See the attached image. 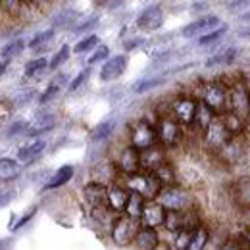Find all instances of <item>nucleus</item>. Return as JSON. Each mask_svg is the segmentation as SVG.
I'll return each mask as SVG.
<instances>
[{
    "instance_id": "f257e3e1",
    "label": "nucleus",
    "mask_w": 250,
    "mask_h": 250,
    "mask_svg": "<svg viewBox=\"0 0 250 250\" xmlns=\"http://www.w3.org/2000/svg\"><path fill=\"white\" fill-rule=\"evenodd\" d=\"M125 187L133 192H139L141 196H145L146 200H152L156 198L160 188H162V183L156 177L154 171H137V173H131V175H125Z\"/></svg>"
},
{
    "instance_id": "f03ea898",
    "label": "nucleus",
    "mask_w": 250,
    "mask_h": 250,
    "mask_svg": "<svg viewBox=\"0 0 250 250\" xmlns=\"http://www.w3.org/2000/svg\"><path fill=\"white\" fill-rule=\"evenodd\" d=\"M158 143L164 148H175L183 141V125L179 124L171 114H164L158 118L156 124Z\"/></svg>"
},
{
    "instance_id": "7ed1b4c3",
    "label": "nucleus",
    "mask_w": 250,
    "mask_h": 250,
    "mask_svg": "<svg viewBox=\"0 0 250 250\" xmlns=\"http://www.w3.org/2000/svg\"><path fill=\"white\" fill-rule=\"evenodd\" d=\"M156 200L166 210H185V208L192 206V196L183 187H179L177 183L160 188Z\"/></svg>"
},
{
    "instance_id": "20e7f679",
    "label": "nucleus",
    "mask_w": 250,
    "mask_h": 250,
    "mask_svg": "<svg viewBox=\"0 0 250 250\" xmlns=\"http://www.w3.org/2000/svg\"><path fill=\"white\" fill-rule=\"evenodd\" d=\"M227 94H229V102H227V110L235 112L237 116L249 120L250 118V91L247 85L239 79L233 81L231 85H227Z\"/></svg>"
},
{
    "instance_id": "39448f33",
    "label": "nucleus",
    "mask_w": 250,
    "mask_h": 250,
    "mask_svg": "<svg viewBox=\"0 0 250 250\" xmlns=\"http://www.w3.org/2000/svg\"><path fill=\"white\" fill-rule=\"evenodd\" d=\"M139 227H141L139 219L131 218L127 214H118V218L114 219V223H112V239H114V243L120 245V247L131 245Z\"/></svg>"
},
{
    "instance_id": "423d86ee",
    "label": "nucleus",
    "mask_w": 250,
    "mask_h": 250,
    "mask_svg": "<svg viewBox=\"0 0 250 250\" xmlns=\"http://www.w3.org/2000/svg\"><path fill=\"white\" fill-rule=\"evenodd\" d=\"M158 143V133L156 127L152 124H148L146 120H139L131 125L129 129V145H133L139 150H145L152 145Z\"/></svg>"
},
{
    "instance_id": "0eeeda50",
    "label": "nucleus",
    "mask_w": 250,
    "mask_h": 250,
    "mask_svg": "<svg viewBox=\"0 0 250 250\" xmlns=\"http://www.w3.org/2000/svg\"><path fill=\"white\" fill-rule=\"evenodd\" d=\"M231 137H233V135L229 133V129L225 127L223 120H221L219 116H216L214 122L202 131L204 146H206L208 150H212V152H219V150L223 148V145H225Z\"/></svg>"
},
{
    "instance_id": "6e6552de",
    "label": "nucleus",
    "mask_w": 250,
    "mask_h": 250,
    "mask_svg": "<svg viewBox=\"0 0 250 250\" xmlns=\"http://www.w3.org/2000/svg\"><path fill=\"white\" fill-rule=\"evenodd\" d=\"M216 114H223L227 110L229 94H227V85L221 81H210L202 87V98Z\"/></svg>"
},
{
    "instance_id": "1a4fd4ad",
    "label": "nucleus",
    "mask_w": 250,
    "mask_h": 250,
    "mask_svg": "<svg viewBox=\"0 0 250 250\" xmlns=\"http://www.w3.org/2000/svg\"><path fill=\"white\" fill-rule=\"evenodd\" d=\"M194 110H196V100L190 96H177L171 102V116L183 125H192L194 122Z\"/></svg>"
},
{
    "instance_id": "9d476101",
    "label": "nucleus",
    "mask_w": 250,
    "mask_h": 250,
    "mask_svg": "<svg viewBox=\"0 0 250 250\" xmlns=\"http://www.w3.org/2000/svg\"><path fill=\"white\" fill-rule=\"evenodd\" d=\"M116 167L120 173L124 175H131V173H137L141 169V150L135 148L133 145H127L124 150L120 152V156L116 158Z\"/></svg>"
},
{
    "instance_id": "9b49d317",
    "label": "nucleus",
    "mask_w": 250,
    "mask_h": 250,
    "mask_svg": "<svg viewBox=\"0 0 250 250\" xmlns=\"http://www.w3.org/2000/svg\"><path fill=\"white\" fill-rule=\"evenodd\" d=\"M164 218H166V208L158 202L156 198L152 200H146L145 202V208H143V214H141V225H148V227H162L164 225Z\"/></svg>"
},
{
    "instance_id": "f8f14e48",
    "label": "nucleus",
    "mask_w": 250,
    "mask_h": 250,
    "mask_svg": "<svg viewBox=\"0 0 250 250\" xmlns=\"http://www.w3.org/2000/svg\"><path fill=\"white\" fill-rule=\"evenodd\" d=\"M129 194H131V190L125 185H118V183L108 185V200H106L108 210H112L114 214H124Z\"/></svg>"
},
{
    "instance_id": "ddd939ff",
    "label": "nucleus",
    "mask_w": 250,
    "mask_h": 250,
    "mask_svg": "<svg viewBox=\"0 0 250 250\" xmlns=\"http://www.w3.org/2000/svg\"><path fill=\"white\" fill-rule=\"evenodd\" d=\"M83 198L93 210L102 208L106 206V200H108V187L100 181H91L83 187Z\"/></svg>"
},
{
    "instance_id": "4468645a",
    "label": "nucleus",
    "mask_w": 250,
    "mask_h": 250,
    "mask_svg": "<svg viewBox=\"0 0 250 250\" xmlns=\"http://www.w3.org/2000/svg\"><path fill=\"white\" fill-rule=\"evenodd\" d=\"M164 162H166V148L160 143L141 150V169L145 171H154Z\"/></svg>"
},
{
    "instance_id": "2eb2a0df",
    "label": "nucleus",
    "mask_w": 250,
    "mask_h": 250,
    "mask_svg": "<svg viewBox=\"0 0 250 250\" xmlns=\"http://www.w3.org/2000/svg\"><path fill=\"white\" fill-rule=\"evenodd\" d=\"M162 23H164V12H162L160 6L146 8L137 20V27L143 29V31H156L162 27Z\"/></svg>"
},
{
    "instance_id": "dca6fc26",
    "label": "nucleus",
    "mask_w": 250,
    "mask_h": 250,
    "mask_svg": "<svg viewBox=\"0 0 250 250\" xmlns=\"http://www.w3.org/2000/svg\"><path fill=\"white\" fill-rule=\"evenodd\" d=\"M158 231L154 227H148V225H141L135 233V239H133V245L137 249H143V250H150V249H156L158 247Z\"/></svg>"
},
{
    "instance_id": "f3484780",
    "label": "nucleus",
    "mask_w": 250,
    "mask_h": 250,
    "mask_svg": "<svg viewBox=\"0 0 250 250\" xmlns=\"http://www.w3.org/2000/svg\"><path fill=\"white\" fill-rule=\"evenodd\" d=\"M219 25V18L218 16H206V18H200L192 23H188L187 27L183 29V37H196V35H202V33L214 31L216 27Z\"/></svg>"
},
{
    "instance_id": "a211bd4d",
    "label": "nucleus",
    "mask_w": 250,
    "mask_h": 250,
    "mask_svg": "<svg viewBox=\"0 0 250 250\" xmlns=\"http://www.w3.org/2000/svg\"><path fill=\"white\" fill-rule=\"evenodd\" d=\"M125 67H127V58L125 56H114V58H110L108 62L102 65L100 79L102 81H114V79L124 75Z\"/></svg>"
},
{
    "instance_id": "6ab92c4d",
    "label": "nucleus",
    "mask_w": 250,
    "mask_h": 250,
    "mask_svg": "<svg viewBox=\"0 0 250 250\" xmlns=\"http://www.w3.org/2000/svg\"><path fill=\"white\" fill-rule=\"evenodd\" d=\"M216 116H218V114H216L204 100H196V110H194V122H192V125L202 133L208 125L214 122Z\"/></svg>"
},
{
    "instance_id": "aec40b11",
    "label": "nucleus",
    "mask_w": 250,
    "mask_h": 250,
    "mask_svg": "<svg viewBox=\"0 0 250 250\" xmlns=\"http://www.w3.org/2000/svg\"><path fill=\"white\" fill-rule=\"evenodd\" d=\"M233 198L239 208L250 210V177H241L233 187Z\"/></svg>"
},
{
    "instance_id": "412c9836",
    "label": "nucleus",
    "mask_w": 250,
    "mask_h": 250,
    "mask_svg": "<svg viewBox=\"0 0 250 250\" xmlns=\"http://www.w3.org/2000/svg\"><path fill=\"white\" fill-rule=\"evenodd\" d=\"M56 120L52 114H46V116H39L37 120H33L31 124L27 125L25 129V135L29 137H37V135H42V133H48L50 129H54Z\"/></svg>"
},
{
    "instance_id": "4be33fe9",
    "label": "nucleus",
    "mask_w": 250,
    "mask_h": 250,
    "mask_svg": "<svg viewBox=\"0 0 250 250\" xmlns=\"http://www.w3.org/2000/svg\"><path fill=\"white\" fill-rule=\"evenodd\" d=\"M218 116L223 120V124H225V127L229 129V133H231L233 137L245 133V127H247V120H245V118L237 116V114L231 112V110H225L223 114H218Z\"/></svg>"
},
{
    "instance_id": "5701e85b",
    "label": "nucleus",
    "mask_w": 250,
    "mask_h": 250,
    "mask_svg": "<svg viewBox=\"0 0 250 250\" xmlns=\"http://www.w3.org/2000/svg\"><path fill=\"white\" fill-rule=\"evenodd\" d=\"M20 173H21V166L18 160L0 158V181H14L16 177H20Z\"/></svg>"
},
{
    "instance_id": "b1692460",
    "label": "nucleus",
    "mask_w": 250,
    "mask_h": 250,
    "mask_svg": "<svg viewBox=\"0 0 250 250\" xmlns=\"http://www.w3.org/2000/svg\"><path fill=\"white\" fill-rule=\"evenodd\" d=\"M145 202H146V198H145V196H141L139 192H133V190H131L124 214H127V216H131V218H135V219H141L143 208H145Z\"/></svg>"
},
{
    "instance_id": "393cba45",
    "label": "nucleus",
    "mask_w": 250,
    "mask_h": 250,
    "mask_svg": "<svg viewBox=\"0 0 250 250\" xmlns=\"http://www.w3.org/2000/svg\"><path fill=\"white\" fill-rule=\"evenodd\" d=\"M208 239H210V233L208 229L200 223L198 227H194L190 231V241H188V250H200L208 245Z\"/></svg>"
},
{
    "instance_id": "a878e982",
    "label": "nucleus",
    "mask_w": 250,
    "mask_h": 250,
    "mask_svg": "<svg viewBox=\"0 0 250 250\" xmlns=\"http://www.w3.org/2000/svg\"><path fill=\"white\" fill-rule=\"evenodd\" d=\"M44 146H46L44 141H35V143H31L29 146L20 148V152H18V162H21V164H29V162H33L35 158L44 150Z\"/></svg>"
},
{
    "instance_id": "bb28decb",
    "label": "nucleus",
    "mask_w": 250,
    "mask_h": 250,
    "mask_svg": "<svg viewBox=\"0 0 250 250\" xmlns=\"http://www.w3.org/2000/svg\"><path fill=\"white\" fill-rule=\"evenodd\" d=\"M169 233H177L183 229V210H166L164 225Z\"/></svg>"
},
{
    "instance_id": "cd10ccee",
    "label": "nucleus",
    "mask_w": 250,
    "mask_h": 250,
    "mask_svg": "<svg viewBox=\"0 0 250 250\" xmlns=\"http://www.w3.org/2000/svg\"><path fill=\"white\" fill-rule=\"evenodd\" d=\"M73 177V166H62L56 173H54V177L48 181V185H46V188H58L62 187V185H65L69 179Z\"/></svg>"
},
{
    "instance_id": "c85d7f7f",
    "label": "nucleus",
    "mask_w": 250,
    "mask_h": 250,
    "mask_svg": "<svg viewBox=\"0 0 250 250\" xmlns=\"http://www.w3.org/2000/svg\"><path fill=\"white\" fill-rule=\"evenodd\" d=\"M154 173H156V177L160 179L162 187H166V185H173V183H175V171H173V167H171L169 162H164L158 169H154Z\"/></svg>"
},
{
    "instance_id": "c756f323",
    "label": "nucleus",
    "mask_w": 250,
    "mask_h": 250,
    "mask_svg": "<svg viewBox=\"0 0 250 250\" xmlns=\"http://www.w3.org/2000/svg\"><path fill=\"white\" fill-rule=\"evenodd\" d=\"M114 125H116V124H114L112 120H108V122H102V124H98L93 129V133H91V139H93V141H102V139L110 137V133L114 131Z\"/></svg>"
},
{
    "instance_id": "7c9ffc66",
    "label": "nucleus",
    "mask_w": 250,
    "mask_h": 250,
    "mask_svg": "<svg viewBox=\"0 0 250 250\" xmlns=\"http://www.w3.org/2000/svg\"><path fill=\"white\" fill-rule=\"evenodd\" d=\"M25 48V44H23V41H12V42H8L2 50H0V56L4 58V60H10V58H14V56H18L21 50Z\"/></svg>"
},
{
    "instance_id": "2f4dec72",
    "label": "nucleus",
    "mask_w": 250,
    "mask_h": 250,
    "mask_svg": "<svg viewBox=\"0 0 250 250\" xmlns=\"http://www.w3.org/2000/svg\"><path fill=\"white\" fill-rule=\"evenodd\" d=\"M223 35H225V27L204 33V35H202V37L198 39V44H200V46H208V44H214V42H218L219 39L223 37Z\"/></svg>"
},
{
    "instance_id": "473e14b6",
    "label": "nucleus",
    "mask_w": 250,
    "mask_h": 250,
    "mask_svg": "<svg viewBox=\"0 0 250 250\" xmlns=\"http://www.w3.org/2000/svg\"><path fill=\"white\" fill-rule=\"evenodd\" d=\"M46 65H48V62H46L44 58H37V60H31V62L25 65V75H27V77H33V75L41 73V71H42Z\"/></svg>"
},
{
    "instance_id": "72a5a7b5",
    "label": "nucleus",
    "mask_w": 250,
    "mask_h": 250,
    "mask_svg": "<svg viewBox=\"0 0 250 250\" xmlns=\"http://www.w3.org/2000/svg\"><path fill=\"white\" fill-rule=\"evenodd\" d=\"M235 54H237V50L235 48H229V50H225V52H221L218 56H214V58H210L206 65H218V63H227V62H233V58H235Z\"/></svg>"
},
{
    "instance_id": "f704fd0d",
    "label": "nucleus",
    "mask_w": 250,
    "mask_h": 250,
    "mask_svg": "<svg viewBox=\"0 0 250 250\" xmlns=\"http://www.w3.org/2000/svg\"><path fill=\"white\" fill-rule=\"evenodd\" d=\"M67 58H69V46H67V44H63L62 48L58 50V54H56V56L50 60L48 67H50V69H58V67H60V65H62Z\"/></svg>"
},
{
    "instance_id": "c9c22d12",
    "label": "nucleus",
    "mask_w": 250,
    "mask_h": 250,
    "mask_svg": "<svg viewBox=\"0 0 250 250\" xmlns=\"http://www.w3.org/2000/svg\"><path fill=\"white\" fill-rule=\"evenodd\" d=\"M98 44V37L96 35H91V37H87V39H83V41H79L77 44H75V52L77 54H81V52H87V50H91L93 46Z\"/></svg>"
},
{
    "instance_id": "e433bc0d",
    "label": "nucleus",
    "mask_w": 250,
    "mask_h": 250,
    "mask_svg": "<svg viewBox=\"0 0 250 250\" xmlns=\"http://www.w3.org/2000/svg\"><path fill=\"white\" fill-rule=\"evenodd\" d=\"M63 81V77H58V79H54L50 85H48V89L44 91V94L41 96V102L44 104V102H48L50 98H54L56 94H58V91H60V83Z\"/></svg>"
},
{
    "instance_id": "4c0bfd02",
    "label": "nucleus",
    "mask_w": 250,
    "mask_h": 250,
    "mask_svg": "<svg viewBox=\"0 0 250 250\" xmlns=\"http://www.w3.org/2000/svg\"><path fill=\"white\" fill-rule=\"evenodd\" d=\"M188 241H190V231L181 229V231L175 233V249L188 250Z\"/></svg>"
},
{
    "instance_id": "58836bf2",
    "label": "nucleus",
    "mask_w": 250,
    "mask_h": 250,
    "mask_svg": "<svg viewBox=\"0 0 250 250\" xmlns=\"http://www.w3.org/2000/svg\"><path fill=\"white\" fill-rule=\"evenodd\" d=\"M52 37H54V31L52 29H48V31H42L39 33V35H35L31 39V42H29V46L31 48H37V46H41V44H44V42H48V41H52Z\"/></svg>"
},
{
    "instance_id": "ea45409f",
    "label": "nucleus",
    "mask_w": 250,
    "mask_h": 250,
    "mask_svg": "<svg viewBox=\"0 0 250 250\" xmlns=\"http://www.w3.org/2000/svg\"><path fill=\"white\" fill-rule=\"evenodd\" d=\"M162 83H164V79H162V77L146 79V81H141V83L135 87V91H137V93H145V91H150V89H154V87L162 85Z\"/></svg>"
},
{
    "instance_id": "a19ab883",
    "label": "nucleus",
    "mask_w": 250,
    "mask_h": 250,
    "mask_svg": "<svg viewBox=\"0 0 250 250\" xmlns=\"http://www.w3.org/2000/svg\"><path fill=\"white\" fill-rule=\"evenodd\" d=\"M108 54H110L108 46H98V48L94 50L93 56L89 58V65H93V63H98V62H102V60H106V58H108Z\"/></svg>"
},
{
    "instance_id": "79ce46f5",
    "label": "nucleus",
    "mask_w": 250,
    "mask_h": 250,
    "mask_svg": "<svg viewBox=\"0 0 250 250\" xmlns=\"http://www.w3.org/2000/svg\"><path fill=\"white\" fill-rule=\"evenodd\" d=\"M87 77H89V69H83V71H81V73H79V75H77V77L71 81L69 91H71V93H73V91H77V89L81 87V83H85V79H87Z\"/></svg>"
},
{
    "instance_id": "37998d69",
    "label": "nucleus",
    "mask_w": 250,
    "mask_h": 250,
    "mask_svg": "<svg viewBox=\"0 0 250 250\" xmlns=\"http://www.w3.org/2000/svg\"><path fill=\"white\" fill-rule=\"evenodd\" d=\"M10 114H12V106L8 102L0 100V124H4L6 118H10Z\"/></svg>"
},
{
    "instance_id": "c03bdc74",
    "label": "nucleus",
    "mask_w": 250,
    "mask_h": 250,
    "mask_svg": "<svg viewBox=\"0 0 250 250\" xmlns=\"http://www.w3.org/2000/svg\"><path fill=\"white\" fill-rule=\"evenodd\" d=\"M27 125L29 124H25V122H18V124H14L10 129H8V137H14V135H18L20 131H25Z\"/></svg>"
},
{
    "instance_id": "a18cd8bd",
    "label": "nucleus",
    "mask_w": 250,
    "mask_h": 250,
    "mask_svg": "<svg viewBox=\"0 0 250 250\" xmlns=\"http://www.w3.org/2000/svg\"><path fill=\"white\" fill-rule=\"evenodd\" d=\"M96 21H98V18H91V20H89V21H85V23H83V25H79V27H77V29H75V31L77 33H81V31H87V29H91V27H93L94 23H96Z\"/></svg>"
},
{
    "instance_id": "49530a36",
    "label": "nucleus",
    "mask_w": 250,
    "mask_h": 250,
    "mask_svg": "<svg viewBox=\"0 0 250 250\" xmlns=\"http://www.w3.org/2000/svg\"><path fill=\"white\" fill-rule=\"evenodd\" d=\"M33 214H35V210H31V212H29V214H27L25 218H21V219H20V221H18V225H12V229L16 231V229H20L21 225H25V223H27V221H29V219L33 218Z\"/></svg>"
},
{
    "instance_id": "de8ad7c7",
    "label": "nucleus",
    "mask_w": 250,
    "mask_h": 250,
    "mask_svg": "<svg viewBox=\"0 0 250 250\" xmlns=\"http://www.w3.org/2000/svg\"><path fill=\"white\" fill-rule=\"evenodd\" d=\"M241 239L245 241V247H250V227H245V229H243Z\"/></svg>"
},
{
    "instance_id": "09e8293b",
    "label": "nucleus",
    "mask_w": 250,
    "mask_h": 250,
    "mask_svg": "<svg viewBox=\"0 0 250 250\" xmlns=\"http://www.w3.org/2000/svg\"><path fill=\"white\" fill-rule=\"evenodd\" d=\"M6 67H8V60H0V75L6 71Z\"/></svg>"
},
{
    "instance_id": "8fccbe9b",
    "label": "nucleus",
    "mask_w": 250,
    "mask_h": 250,
    "mask_svg": "<svg viewBox=\"0 0 250 250\" xmlns=\"http://www.w3.org/2000/svg\"><path fill=\"white\" fill-rule=\"evenodd\" d=\"M2 2H6V6H16V4H20V0H2Z\"/></svg>"
},
{
    "instance_id": "3c124183",
    "label": "nucleus",
    "mask_w": 250,
    "mask_h": 250,
    "mask_svg": "<svg viewBox=\"0 0 250 250\" xmlns=\"http://www.w3.org/2000/svg\"><path fill=\"white\" fill-rule=\"evenodd\" d=\"M33 4H37V6H42V4H46V2H50V0H31Z\"/></svg>"
},
{
    "instance_id": "603ef678",
    "label": "nucleus",
    "mask_w": 250,
    "mask_h": 250,
    "mask_svg": "<svg viewBox=\"0 0 250 250\" xmlns=\"http://www.w3.org/2000/svg\"><path fill=\"white\" fill-rule=\"evenodd\" d=\"M20 2H31V0H20Z\"/></svg>"
},
{
    "instance_id": "864d4df0",
    "label": "nucleus",
    "mask_w": 250,
    "mask_h": 250,
    "mask_svg": "<svg viewBox=\"0 0 250 250\" xmlns=\"http://www.w3.org/2000/svg\"><path fill=\"white\" fill-rule=\"evenodd\" d=\"M96 2H104V0H96Z\"/></svg>"
}]
</instances>
